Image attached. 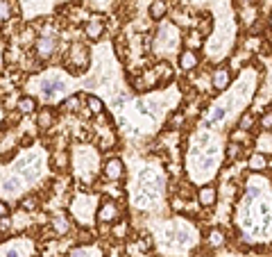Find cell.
Here are the masks:
<instances>
[{
    "label": "cell",
    "instance_id": "13",
    "mask_svg": "<svg viewBox=\"0 0 272 257\" xmlns=\"http://www.w3.org/2000/svg\"><path fill=\"white\" fill-rule=\"evenodd\" d=\"M225 241H227V234L222 228H211L207 232V246L209 248H220V246H225Z\"/></svg>",
    "mask_w": 272,
    "mask_h": 257
},
{
    "label": "cell",
    "instance_id": "28",
    "mask_svg": "<svg viewBox=\"0 0 272 257\" xmlns=\"http://www.w3.org/2000/svg\"><path fill=\"white\" fill-rule=\"evenodd\" d=\"M12 16V3L9 0H0V23H7Z\"/></svg>",
    "mask_w": 272,
    "mask_h": 257
},
{
    "label": "cell",
    "instance_id": "34",
    "mask_svg": "<svg viewBox=\"0 0 272 257\" xmlns=\"http://www.w3.org/2000/svg\"><path fill=\"white\" fill-rule=\"evenodd\" d=\"M12 228V221L5 216V219H0V232H7V230Z\"/></svg>",
    "mask_w": 272,
    "mask_h": 257
},
{
    "label": "cell",
    "instance_id": "25",
    "mask_svg": "<svg viewBox=\"0 0 272 257\" xmlns=\"http://www.w3.org/2000/svg\"><path fill=\"white\" fill-rule=\"evenodd\" d=\"M111 234H113L116 239H127V234H129V223H127L125 219L118 221V223L111 228Z\"/></svg>",
    "mask_w": 272,
    "mask_h": 257
},
{
    "label": "cell",
    "instance_id": "29",
    "mask_svg": "<svg viewBox=\"0 0 272 257\" xmlns=\"http://www.w3.org/2000/svg\"><path fill=\"white\" fill-rule=\"evenodd\" d=\"M240 155H243V146H238V143H229V148H227V162H236Z\"/></svg>",
    "mask_w": 272,
    "mask_h": 257
},
{
    "label": "cell",
    "instance_id": "27",
    "mask_svg": "<svg viewBox=\"0 0 272 257\" xmlns=\"http://www.w3.org/2000/svg\"><path fill=\"white\" fill-rule=\"evenodd\" d=\"M36 39H39V37H36V32H34V28H32V25L21 32V43H23V46H34Z\"/></svg>",
    "mask_w": 272,
    "mask_h": 257
},
{
    "label": "cell",
    "instance_id": "14",
    "mask_svg": "<svg viewBox=\"0 0 272 257\" xmlns=\"http://www.w3.org/2000/svg\"><path fill=\"white\" fill-rule=\"evenodd\" d=\"M36 125H39V130H50L54 125V112L50 107H43L41 112H36Z\"/></svg>",
    "mask_w": 272,
    "mask_h": 257
},
{
    "label": "cell",
    "instance_id": "15",
    "mask_svg": "<svg viewBox=\"0 0 272 257\" xmlns=\"http://www.w3.org/2000/svg\"><path fill=\"white\" fill-rule=\"evenodd\" d=\"M148 14H150V19H152V21L166 19V14H168V3H166V0H152V5H150Z\"/></svg>",
    "mask_w": 272,
    "mask_h": 257
},
{
    "label": "cell",
    "instance_id": "26",
    "mask_svg": "<svg viewBox=\"0 0 272 257\" xmlns=\"http://www.w3.org/2000/svg\"><path fill=\"white\" fill-rule=\"evenodd\" d=\"M66 164H68V155H66L63 148H59V150L54 152V157H52V166L61 171V169H66Z\"/></svg>",
    "mask_w": 272,
    "mask_h": 257
},
{
    "label": "cell",
    "instance_id": "22",
    "mask_svg": "<svg viewBox=\"0 0 272 257\" xmlns=\"http://www.w3.org/2000/svg\"><path fill=\"white\" fill-rule=\"evenodd\" d=\"M256 128V116L252 114V112H243L238 119V130H247V132H252V130Z\"/></svg>",
    "mask_w": 272,
    "mask_h": 257
},
{
    "label": "cell",
    "instance_id": "12",
    "mask_svg": "<svg viewBox=\"0 0 272 257\" xmlns=\"http://www.w3.org/2000/svg\"><path fill=\"white\" fill-rule=\"evenodd\" d=\"M270 166V160H267V155H263V152H252L247 160V169L252 171V173H263V171Z\"/></svg>",
    "mask_w": 272,
    "mask_h": 257
},
{
    "label": "cell",
    "instance_id": "19",
    "mask_svg": "<svg viewBox=\"0 0 272 257\" xmlns=\"http://www.w3.org/2000/svg\"><path fill=\"white\" fill-rule=\"evenodd\" d=\"M86 105H89V114L102 116V112H104L102 98H98V96H93V93H89V96H86Z\"/></svg>",
    "mask_w": 272,
    "mask_h": 257
},
{
    "label": "cell",
    "instance_id": "36",
    "mask_svg": "<svg viewBox=\"0 0 272 257\" xmlns=\"http://www.w3.org/2000/svg\"><path fill=\"white\" fill-rule=\"evenodd\" d=\"M267 28L272 30V12H270V16H267Z\"/></svg>",
    "mask_w": 272,
    "mask_h": 257
},
{
    "label": "cell",
    "instance_id": "3",
    "mask_svg": "<svg viewBox=\"0 0 272 257\" xmlns=\"http://www.w3.org/2000/svg\"><path fill=\"white\" fill-rule=\"evenodd\" d=\"M91 62V53H89V46H84L82 41H75L71 46V53H68V66L73 71H84Z\"/></svg>",
    "mask_w": 272,
    "mask_h": 257
},
{
    "label": "cell",
    "instance_id": "16",
    "mask_svg": "<svg viewBox=\"0 0 272 257\" xmlns=\"http://www.w3.org/2000/svg\"><path fill=\"white\" fill-rule=\"evenodd\" d=\"M16 110H18V114H21V116H30V114H34V112H36V98H32V96H23L21 100H18Z\"/></svg>",
    "mask_w": 272,
    "mask_h": 257
},
{
    "label": "cell",
    "instance_id": "37",
    "mask_svg": "<svg viewBox=\"0 0 272 257\" xmlns=\"http://www.w3.org/2000/svg\"><path fill=\"white\" fill-rule=\"evenodd\" d=\"M240 3H243V5H252L254 0H240Z\"/></svg>",
    "mask_w": 272,
    "mask_h": 257
},
{
    "label": "cell",
    "instance_id": "5",
    "mask_svg": "<svg viewBox=\"0 0 272 257\" xmlns=\"http://www.w3.org/2000/svg\"><path fill=\"white\" fill-rule=\"evenodd\" d=\"M118 214H120V207L116 205V200H104L98 207V212H95V219H98V223L109 225V223H116Z\"/></svg>",
    "mask_w": 272,
    "mask_h": 257
},
{
    "label": "cell",
    "instance_id": "10",
    "mask_svg": "<svg viewBox=\"0 0 272 257\" xmlns=\"http://www.w3.org/2000/svg\"><path fill=\"white\" fill-rule=\"evenodd\" d=\"M197 202L199 207H213L218 202V187L216 184H202L197 189Z\"/></svg>",
    "mask_w": 272,
    "mask_h": 257
},
{
    "label": "cell",
    "instance_id": "8",
    "mask_svg": "<svg viewBox=\"0 0 272 257\" xmlns=\"http://www.w3.org/2000/svg\"><path fill=\"white\" fill-rule=\"evenodd\" d=\"M84 34H86V39H91V41H98V39L104 34V19L102 16H98V14L89 16V21H86V25H84Z\"/></svg>",
    "mask_w": 272,
    "mask_h": 257
},
{
    "label": "cell",
    "instance_id": "11",
    "mask_svg": "<svg viewBox=\"0 0 272 257\" xmlns=\"http://www.w3.org/2000/svg\"><path fill=\"white\" fill-rule=\"evenodd\" d=\"M177 62H179V69L186 71V73H190V71H195L199 66V55L195 50H181L179 57H177Z\"/></svg>",
    "mask_w": 272,
    "mask_h": 257
},
{
    "label": "cell",
    "instance_id": "30",
    "mask_svg": "<svg viewBox=\"0 0 272 257\" xmlns=\"http://www.w3.org/2000/svg\"><path fill=\"white\" fill-rule=\"evenodd\" d=\"M136 246H139L143 252H148L150 248L154 246V241H152V237H150V234H141V239H136Z\"/></svg>",
    "mask_w": 272,
    "mask_h": 257
},
{
    "label": "cell",
    "instance_id": "18",
    "mask_svg": "<svg viewBox=\"0 0 272 257\" xmlns=\"http://www.w3.org/2000/svg\"><path fill=\"white\" fill-rule=\"evenodd\" d=\"M50 223H52L54 234H59V237H61V234H68V230H71V219H68L66 214L54 216V219L50 221Z\"/></svg>",
    "mask_w": 272,
    "mask_h": 257
},
{
    "label": "cell",
    "instance_id": "24",
    "mask_svg": "<svg viewBox=\"0 0 272 257\" xmlns=\"http://www.w3.org/2000/svg\"><path fill=\"white\" fill-rule=\"evenodd\" d=\"M256 123H258V128H261L263 132H272V107H267V110L258 116Z\"/></svg>",
    "mask_w": 272,
    "mask_h": 257
},
{
    "label": "cell",
    "instance_id": "31",
    "mask_svg": "<svg viewBox=\"0 0 272 257\" xmlns=\"http://www.w3.org/2000/svg\"><path fill=\"white\" fill-rule=\"evenodd\" d=\"M195 30H197V32L202 34V37H204V34H209V32L213 30L211 19H199V23H197V28H195Z\"/></svg>",
    "mask_w": 272,
    "mask_h": 257
},
{
    "label": "cell",
    "instance_id": "23",
    "mask_svg": "<svg viewBox=\"0 0 272 257\" xmlns=\"http://www.w3.org/2000/svg\"><path fill=\"white\" fill-rule=\"evenodd\" d=\"M41 207V200L36 196H25L21 200V212H27V214H32V212H36Z\"/></svg>",
    "mask_w": 272,
    "mask_h": 257
},
{
    "label": "cell",
    "instance_id": "20",
    "mask_svg": "<svg viewBox=\"0 0 272 257\" xmlns=\"http://www.w3.org/2000/svg\"><path fill=\"white\" fill-rule=\"evenodd\" d=\"M229 141L245 148V143H252L254 139H252V132H247V130H234V132L229 134Z\"/></svg>",
    "mask_w": 272,
    "mask_h": 257
},
{
    "label": "cell",
    "instance_id": "6",
    "mask_svg": "<svg viewBox=\"0 0 272 257\" xmlns=\"http://www.w3.org/2000/svg\"><path fill=\"white\" fill-rule=\"evenodd\" d=\"M34 50L39 60H50L54 55V50H57V39L52 34H41L34 43Z\"/></svg>",
    "mask_w": 272,
    "mask_h": 257
},
{
    "label": "cell",
    "instance_id": "17",
    "mask_svg": "<svg viewBox=\"0 0 272 257\" xmlns=\"http://www.w3.org/2000/svg\"><path fill=\"white\" fill-rule=\"evenodd\" d=\"M184 46H186V50H195V53H197L199 48L204 46V41H202V34H199L197 30L193 28L188 34H186V39H184Z\"/></svg>",
    "mask_w": 272,
    "mask_h": 257
},
{
    "label": "cell",
    "instance_id": "32",
    "mask_svg": "<svg viewBox=\"0 0 272 257\" xmlns=\"http://www.w3.org/2000/svg\"><path fill=\"white\" fill-rule=\"evenodd\" d=\"M3 255L5 257H23V252H21V248H18V246H7L3 250Z\"/></svg>",
    "mask_w": 272,
    "mask_h": 257
},
{
    "label": "cell",
    "instance_id": "7",
    "mask_svg": "<svg viewBox=\"0 0 272 257\" xmlns=\"http://www.w3.org/2000/svg\"><path fill=\"white\" fill-rule=\"evenodd\" d=\"M61 91H63V78H59V75H45V80L41 82V93H43L45 100H52Z\"/></svg>",
    "mask_w": 272,
    "mask_h": 257
},
{
    "label": "cell",
    "instance_id": "4",
    "mask_svg": "<svg viewBox=\"0 0 272 257\" xmlns=\"http://www.w3.org/2000/svg\"><path fill=\"white\" fill-rule=\"evenodd\" d=\"M102 178L109 182H118V180L125 178V164H122L120 157H109L102 164Z\"/></svg>",
    "mask_w": 272,
    "mask_h": 257
},
{
    "label": "cell",
    "instance_id": "35",
    "mask_svg": "<svg viewBox=\"0 0 272 257\" xmlns=\"http://www.w3.org/2000/svg\"><path fill=\"white\" fill-rule=\"evenodd\" d=\"M5 216H9V205L5 200H0V219H5Z\"/></svg>",
    "mask_w": 272,
    "mask_h": 257
},
{
    "label": "cell",
    "instance_id": "1",
    "mask_svg": "<svg viewBox=\"0 0 272 257\" xmlns=\"http://www.w3.org/2000/svg\"><path fill=\"white\" fill-rule=\"evenodd\" d=\"M163 178L159 175L157 169L148 166L139 173V184H136V193H134V205L136 207H150L154 205V200L159 198V191H161Z\"/></svg>",
    "mask_w": 272,
    "mask_h": 257
},
{
    "label": "cell",
    "instance_id": "2",
    "mask_svg": "<svg viewBox=\"0 0 272 257\" xmlns=\"http://www.w3.org/2000/svg\"><path fill=\"white\" fill-rule=\"evenodd\" d=\"M16 169H18L21 180H25V182H36V180L41 178V173H43V157H41V152H27V155H23L21 160H18Z\"/></svg>",
    "mask_w": 272,
    "mask_h": 257
},
{
    "label": "cell",
    "instance_id": "9",
    "mask_svg": "<svg viewBox=\"0 0 272 257\" xmlns=\"http://www.w3.org/2000/svg\"><path fill=\"white\" fill-rule=\"evenodd\" d=\"M229 84H231V69H229V66H220V69L213 71L211 87L216 89V91H225Z\"/></svg>",
    "mask_w": 272,
    "mask_h": 257
},
{
    "label": "cell",
    "instance_id": "33",
    "mask_svg": "<svg viewBox=\"0 0 272 257\" xmlns=\"http://www.w3.org/2000/svg\"><path fill=\"white\" fill-rule=\"evenodd\" d=\"M80 241H84V243H91V241H93V234H91L89 232V230H80Z\"/></svg>",
    "mask_w": 272,
    "mask_h": 257
},
{
    "label": "cell",
    "instance_id": "21",
    "mask_svg": "<svg viewBox=\"0 0 272 257\" xmlns=\"http://www.w3.org/2000/svg\"><path fill=\"white\" fill-rule=\"evenodd\" d=\"M82 105V96L80 93H73L71 98H66V100L61 102V112H68V114H75L77 110H80Z\"/></svg>",
    "mask_w": 272,
    "mask_h": 257
}]
</instances>
